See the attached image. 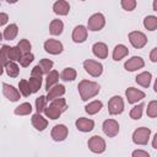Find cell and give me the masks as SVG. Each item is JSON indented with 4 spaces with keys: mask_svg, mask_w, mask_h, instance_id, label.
<instances>
[{
    "mask_svg": "<svg viewBox=\"0 0 157 157\" xmlns=\"http://www.w3.org/2000/svg\"><path fill=\"white\" fill-rule=\"evenodd\" d=\"M77 90H78V93H80V97L83 102L96 97L99 91H101V86L94 82V81H91V80H81L77 85Z\"/></svg>",
    "mask_w": 157,
    "mask_h": 157,
    "instance_id": "6da1fadb",
    "label": "cell"
},
{
    "mask_svg": "<svg viewBox=\"0 0 157 157\" xmlns=\"http://www.w3.org/2000/svg\"><path fill=\"white\" fill-rule=\"evenodd\" d=\"M150 137H151V129L146 128V126H140V128L135 129L132 132V136H131L132 142L139 146L147 145L150 141Z\"/></svg>",
    "mask_w": 157,
    "mask_h": 157,
    "instance_id": "7a4b0ae2",
    "label": "cell"
},
{
    "mask_svg": "<svg viewBox=\"0 0 157 157\" xmlns=\"http://www.w3.org/2000/svg\"><path fill=\"white\" fill-rule=\"evenodd\" d=\"M105 26V17L102 12H96L93 15H91L87 20V28L88 31L92 32H97L103 29Z\"/></svg>",
    "mask_w": 157,
    "mask_h": 157,
    "instance_id": "3957f363",
    "label": "cell"
},
{
    "mask_svg": "<svg viewBox=\"0 0 157 157\" xmlns=\"http://www.w3.org/2000/svg\"><path fill=\"white\" fill-rule=\"evenodd\" d=\"M87 147L91 152L93 153H97V155H101L105 151L107 148V145H105V140L99 136V135H93L88 139L87 141Z\"/></svg>",
    "mask_w": 157,
    "mask_h": 157,
    "instance_id": "277c9868",
    "label": "cell"
},
{
    "mask_svg": "<svg viewBox=\"0 0 157 157\" xmlns=\"http://www.w3.org/2000/svg\"><path fill=\"white\" fill-rule=\"evenodd\" d=\"M82 65H83L85 71L92 77H99L103 74V65L99 61H96L92 59H86Z\"/></svg>",
    "mask_w": 157,
    "mask_h": 157,
    "instance_id": "5b68a950",
    "label": "cell"
},
{
    "mask_svg": "<svg viewBox=\"0 0 157 157\" xmlns=\"http://www.w3.org/2000/svg\"><path fill=\"white\" fill-rule=\"evenodd\" d=\"M128 39L130 42V44L136 48V49H141L144 48L146 44H147V37L144 32L141 31H131L129 34H128Z\"/></svg>",
    "mask_w": 157,
    "mask_h": 157,
    "instance_id": "8992f818",
    "label": "cell"
},
{
    "mask_svg": "<svg viewBox=\"0 0 157 157\" xmlns=\"http://www.w3.org/2000/svg\"><path fill=\"white\" fill-rule=\"evenodd\" d=\"M124 112V99L120 96H113L108 101V113L110 115H119Z\"/></svg>",
    "mask_w": 157,
    "mask_h": 157,
    "instance_id": "52a82bcc",
    "label": "cell"
},
{
    "mask_svg": "<svg viewBox=\"0 0 157 157\" xmlns=\"http://www.w3.org/2000/svg\"><path fill=\"white\" fill-rule=\"evenodd\" d=\"M43 48L48 54H52V55H59L64 50L63 43L60 40H58V39H53V38L47 39L44 42V44H43Z\"/></svg>",
    "mask_w": 157,
    "mask_h": 157,
    "instance_id": "ba28073f",
    "label": "cell"
},
{
    "mask_svg": "<svg viewBox=\"0 0 157 157\" xmlns=\"http://www.w3.org/2000/svg\"><path fill=\"white\" fill-rule=\"evenodd\" d=\"M102 130L108 137H115L119 134L120 126L115 119H105L102 124Z\"/></svg>",
    "mask_w": 157,
    "mask_h": 157,
    "instance_id": "9c48e42d",
    "label": "cell"
},
{
    "mask_svg": "<svg viewBox=\"0 0 157 157\" xmlns=\"http://www.w3.org/2000/svg\"><path fill=\"white\" fill-rule=\"evenodd\" d=\"M69 135V129L64 124H56L53 126L50 131V136L55 142H61L64 141Z\"/></svg>",
    "mask_w": 157,
    "mask_h": 157,
    "instance_id": "30bf717a",
    "label": "cell"
},
{
    "mask_svg": "<svg viewBox=\"0 0 157 157\" xmlns=\"http://www.w3.org/2000/svg\"><path fill=\"white\" fill-rule=\"evenodd\" d=\"M125 97L128 99V103L129 104H135L140 101H142L146 94L144 91L139 90V88H135V87H129L125 90Z\"/></svg>",
    "mask_w": 157,
    "mask_h": 157,
    "instance_id": "8fae6325",
    "label": "cell"
},
{
    "mask_svg": "<svg viewBox=\"0 0 157 157\" xmlns=\"http://www.w3.org/2000/svg\"><path fill=\"white\" fill-rule=\"evenodd\" d=\"M2 94L10 102H17L22 96L18 88H15L12 85H9L6 82H2Z\"/></svg>",
    "mask_w": 157,
    "mask_h": 157,
    "instance_id": "7c38bea8",
    "label": "cell"
},
{
    "mask_svg": "<svg viewBox=\"0 0 157 157\" xmlns=\"http://www.w3.org/2000/svg\"><path fill=\"white\" fill-rule=\"evenodd\" d=\"M87 36H88V28L83 25H77L74 29H72V34H71V38H72V42L74 43H83L86 39H87Z\"/></svg>",
    "mask_w": 157,
    "mask_h": 157,
    "instance_id": "4fadbf2b",
    "label": "cell"
},
{
    "mask_svg": "<svg viewBox=\"0 0 157 157\" xmlns=\"http://www.w3.org/2000/svg\"><path fill=\"white\" fill-rule=\"evenodd\" d=\"M145 66V61L141 56H131L130 59H128L125 63H124V69L129 72H134V71H137L140 69H142Z\"/></svg>",
    "mask_w": 157,
    "mask_h": 157,
    "instance_id": "5bb4252c",
    "label": "cell"
},
{
    "mask_svg": "<svg viewBox=\"0 0 157 157\" xmlns=\"http://www.w3.org/2000/svg\"><path fill=\"white\" fill-rule=\"evenodd\" d=\"M31 123L33 125V128L37 130V131H44L48 126V120H47V117L44 118L42 115V113H34L32 114L31 117Z\"/></svg>",
    "mask_w": 157,
    "mask_h": 157,
    "instance_id": "9a60e30c",
    "label": "cell"
},
{
    "mask_svg": "<svg viewBox=\"0 0 157 157\" xmlns=\"http://www.w3.org/2000/svg\"><path fill=\"white\" fill-rule=\"evenodd\" d=\"M75 126H76V129H77L78 131H81V132H90V131H92L93 128H94V121H93L92 119L82 118V117H81V118L76 119Z\"/></svg>",
    "mask_w": 157,
    "mask_h": 157,
    "instance_id": "2e32d148",
    "label": "cell"
},
{
    "mask_svg": "<svg viewBox=\"0 0 157 157\" xmlns=\"http://www.w3.org/2000/svg\"><path fill=\"white\" fill-rule=\"evenodd\" d=\"M92 53L98 59H107L108 58V45L103 42H96L92 45Z\"/></svg>",
    "mask_w": 157,
    "mask_h": 157,
    "instance_id": "e0dca14e",
    "label": "cell"
},
{
    "mask_svg": "<svg viewBox=\"0 0 157 157\" xmlns=\"http://www.w3.org/2000/svg\"><path fill=\"white\" fill-rule=\"evenodd\" d=\"M53 12L58 16H66L70 12V4L66 0H58L53 4Z\"/></svg>",
    "mask_w": 157,
    "mask_h": 157,
    "instance_id": "ac0fdd59",
    "label": "cell"
},
{
    "mask_svg": "<svg viewBox=\"0 0 157 157\" xmlns=\"http://www.w3.org/2000/svg\"><path fill=\"white\" fill-rule=\"evenodd\" d=\"M65 92H66L65 86L64 85H60V83H56L49 91H47V99H48V102H50V101H53L55 98L63 97L65 94Z\"/></svg>",
    "mask_w": 157,
    "mask_h": 157,
    "instance_id": "d6986e66",
    "label": "cell"
},
{
    "mask_svg": "<svg viewBox=\"0 0 157 157\" xmlns=\"http://www.w3.org/2000/svg\"><path fill=\"white\" fill-rule=\"evenodd\" d=\"M18 34V26L16 23L7 25L2 31V38L5 40H13Z\"/></svg>",
    "mask_w": 157,
    "mask_h": 157,
    "instance_id": "ffe728a7",
    "label": "cell"
},
{
    "mask_svg": "<svg viewBox=\"0 0 157 157\" xmlns=\"http://www.w3.org/2000/svg\"><path fill=\"white\" fill-rule=\"evenodd\" d=\"M129 54V49L126 45L124 44H117L113 49V53H112V56H113V60L114 61H120L121 59H124L125 56H128Z\"/></svg>",
    "mask_w": 157,
    "mask_h": 157,
    "instance_id": "44dd1931",
    "label": "cell"
},
{
    "mask_svg": "<svg viewBox=\"0 0 157 157\" xmlns=\"http://www.w3.org/2000/svg\"><path fill=\"white\" fill-rule=\"evenodd\" d=\"M151 81H152V74L150 71H142L137 74V76L135 77V82L145 88H147L151 85Z\"/></svg>",
    "mask_w": 157,
    "mask_h": 157,
    "instance_id": "7402d4cb",
    "label": "cell"
},
{
    "mask_svg": "<svg viewBox=\"0 0 157 157\" xmlns=\"http://www.w3.org/2000/svg\"><path fill=\"white\" fill-rule=\"evenodd\" d=\"M64 31V22L59 18L52 20L49 23V33L52 36H60Z\"/></svg>",
    "mask_w": 157,
    "mask_h": 157,
    "instance_id": "603a6c76",
    "label": "cell"
},
{
    "mask_svg": "<svg viewBox=\"0 0 157 157\" xmlns=\"http://www.w3.org/2000/svg\"><path fill=\"white\" fill-rule=\"evenodd\" d=\"M102 108H103L102 101L94 99V101H92V102H88V103L85 105V112H86L88 115H94V114H97L98 112H101Z\"/></svg>",
    "mask_w": 157,
    "mask_h": 157,
    "instance_id": "cb8c5ba5",
    "label": "cell"
},
{
    "mask_svg": "<svg viewBox=\"0 0 157 157\" xmlns=\"http://www.w3.org/2000/svg\"><path fill=\"white\" fill-rule=\"evenodd\" d=\"M60 78V74L56 70H52L49 74H47V78H45V90L49 91L54 85H56L59 82Z\"/></svg>",
    "mask_w": 157,
    "mask_h": 157,
    "instance_id": "d4e9b609",
    "label": "cell"
},
{
    "mask_svg": "<svg viewBox=\"0 0 157 157\" xmlns=\"http://www.w3.org/2000/svg\"><path fill=\"white\" fill-rule=\"evenodd\" d=\"M4 70L7 74V76H10V77H17L20 74V66L17 65V61H12V60H10L5 65Z\"/></svg>",
    "mask_w": 157,
    "mask_h": 157,
    "instance_id": "484cf974",
    "label": "cell"
},
{
    "mask_svg": "<svg viewBox=\"0 0 157 157\" xmlns=\"http://www.w3.org/2000/svg\"><path fill=\"white\" fill-rule=\"evenodd\" d=\"M77 72L74 67H65L61 72H60V80L65 81V82H71L76 78Z\"/></svg>",
    "mask_w": 157,
    "mask_h": 157,
    "instance_id": "4316f807",
    "label": "cell"
},
{
    "mask_svg": "<svg viewBox=\"0 0 157 157\" xmlns=\"http://www.w3.org/2000/svg\"><path fill=\"white\" fill-rule=\"evenodd\" d=\"M33 110V107L31 103L28 102H25V103H21L20 105H17L15 109H13V113L15 115H29Z\"/></svg>",
    "mask_w": 157,
    "mask_h": 157,
    "instance_id": "83f0119b",
    "label": "cell"
},
{
    "mask_svg": "<svg viewBox=\"0 0 157 157\" xmlns=\"http://www.w3.org/2000/svg\"><path fill=\"white\" fill-rule=\"evenodd\" d=\"M61 110L60 109H58L56 107H54V105H52V104H49V105H47V108L44 109V115L47 117V118H49L50 120H56V119H59L60 118V115H61Z\"/></svg>",
    "mask_w": 157,
    "mask_h": 157,
    "instance_id": "f1b7e54d",
    "label": "cell"
},
{
    "mask_svg": "<svg viewBox=\"0 0 157 157\" xmlns=\"http://www.w3.org/2000/svg\"><path fill=\"white\" fill-rule=\"evenodd\" d=\"M7 55H9V60L20 61V59L22 58L23 53L21 52V49L18 48V45H15V47L7 45Z\"/></svg>",
    "mask_w": 157,
    "mask_h": 157,
    "instance_id": "f546056e",
    "label": "cell"
},
{
    "mask_svg": "<svg viewBox=\"0 0 157 157\" xmlns=\"http://www.w3.org/2000/svg\"><path fill=\"white\" fill-rule=\"evenodd\" d=\"M142 25L145 27V29L147 31H156L157 29V16H153V15H148L144 18L142 21Z\"/></svg>",
    "mask_w": 157,
    "mask_h": 157,
    "instance_id": "4dcf8cb0",
    "label": "cell"
},
{
    "mask_svg": "<svg viewBox=\"0 0 157 157\" xmlns=\"http://www.w3.org/2000/svg\"><path fill=\"white\" fill-rule=\"evenodd\" d=\"M144 108H145V104H144V103H139V104L134 105V107L131 108L130 113H129L130 118H131L132 120H139V119H141L142 113H144Z\"/></svg>",
    "mask_w": 157,
    "mask_h": 157,
    "instance_id": "1f68e13d",
    "label": "cell"
},
{
    "mask_svg": "<svg viewBox=\"0 0 157 157\" xmlns=\"http://www.w3.org/2000/svg\"><path fill=\"white\" fill-rule=\"evenodd\" d=\"M29 86L32 90V93H37L40 88H42V83H43V78L42 77H37V76H31L29 80Z\"/></svg>",
    "mask_w": 157,
    "mask_h": 157,
    "instance_id": "d6a6232c",
    "label": "cell"
},
{
    "mask_svg": "<svg viewBox=\"0 0 157 157\" xmlns=\"http://www.w3.org/2000/svg\"><path fill=\"white\" fill-rule=\"evenodd\" d=\"M18 90H20V92H21V94L23 97H29L32 94V90H31V86H29L28 80H20V82H18Z\"/></svg>",
    "mask_w": 157,
    "mask_h": 157,
    "instance_id": "836d02e7",
    "label": "cell"
},
{
    "mask_svg": "<svg viewBox=\"0 0 157 157\" xmlns=\"http://www.w3.org/2000/svg\"><path fill=\"white\" fill-rule=\"evenodd\" d=\"M39 66L42 67V70H43L44 75H47V74H49V72L53 70L54 63H53V60H50V59L43 58V59H40V60H39Z\"/></svg>",
    "mask_w": 157,
    "mask_h": 157,
    "instance_id": "e575fe53",
    "label": "cell"
},
{
    "mask_svg": "<svg viewBox=\"0 0 157 157\" xmlns=\"http://www.w3.org/2000/svg\"><path fill=\"white\" fill-rule=\"evenodd\" d=\"M47 96H39L36 98V110L38 113H44V109L47 108Z\"/></svg>",
    "mask_w": 157,
    "mask_h": 157,
    "instance_id": "d590c367",
    "label": "cell"
},
{
    "mask_svg": "<svg viewBox=\"0 0 157 157\" xmlns=\"http://www.w3.org/2000/svg\"><path fill=\"white\" fill-rule=\"evenodd\" d=\"M50 104L56 107L58 109H60L61 112H65L67 109V103H66V99L63 98V97H59V98H55L53 101H50Z\"/></svg>",
    "mask_w": 157,
    "mask_h": 157,
    "instance_id": "8d00e7d4",
    "label": "cell"
},
{
    "mask_svg": "<svg viewBox=\"0 0 157 157\" xmlns=\"http://www.w3.org/2000/svg\"><path fill=\"white\" fill-rule=\"evenodd\" d=\"M120 6L123 7V10L125 11H134L137 6V1L136 0H120Z\"/></svg>",
    "mask_w": 157,
    "mask_h": 157,
    "instance_id": "74e56055",
    "label": "cell"
},
{
    "mask_svg": "<svg viewBox=\"0 0 157 157\" xmlns=\"http://www.w3.org/2000/svg\"><path fill=\"white\" fill-rule=\"evenodd\" d=\"M146 114L148 118H157V101H151L147 104Z\"/></svg>",
    "mask_w": 157,
    "mask_h": 157,
    "instance_id": "f35d334b",
    "label": "cell"
},
{
    "mask_svg": "<svg viewBox=\"0 0 157 157\" xmlns=\"http://www.w3.org/2000/svg\"><path fill=\"white\" fill-rule=\"evenodd\" d=\"M33 60H34V55L32 53H26V54L22 55V58L20 59L18 63L22 67H27V66H29V64L33 63Z\"/></svg>",
    "mask_w": 157,
    "mask_h": 157,
    "instance_id": "ab89813d",
    "label": "cell"
},
{
    "mask_svg": "<svg viewBox=\"0 0 157 157\" xmlns=\"http://www.w3.org/2000/svg\"><path fill=\"white\" fill-rule=\"evenodd\" d=\"M17 45H18V48L21 49V52H22L23 54H26V53H31L32 44H31V42H29L28 39L22 38V39H21V40L17 43Z\"/></svg>",
    "mask_w": 157,
    "mask_h": 157,
    "instance_id": "60d3db41",
    "label": "cell"
},
{
    "mask_svg": "<svg viewBox=\"0 0 157 157\" xmlns=\"http://www.w3.org/2000/svg\"><path fill=\"white\" fill-rule=\"evenodd\" d=\"M44 72L42 70V67L39 66V64H37L36 66H33L32 71H31V76H37V77H43Z\"/></svg>",
    "mask_w": 157,
    "mask_h": 157,
    "instance_id": "b9f144b4",
    "label": "cell"
},
{
    "mask_svg": "<svg viewBox=\"0 0 157 157\" xmlns=\"http://www.w3.org/2000/svg\"><path fill=\"white\" fill-rule=\"evenodd\" d=\"M131 156L132 157H148L150 153L147 151H144V150H135L131 152Z\"/></svg>",
    "mask_w": 157,
    "mask_h": 157,
    "instance_id": "7bdbcfd3",
    "label": "cell"
},
{
    "mask_svg": "<svg viewBox=\"0 0 157 157\" xmlns=\"http://www.w3.org/2000/svg\"><path fill=\"white\" fill-rule=\"evenodd\" d=\"M9 21V15L5 12H0V26L4 27Z\"/></svg>",
    "mask_w": 157,
    "mask_h": 157,
    "instance_id": "ee69618b",
    "label": "cell"
},
{
    "mask_svg": "<svg viewBox=\"0 0 157 157\" xmlns=\"http://www.w3.org/2000/svg\"><path fill=\"white\" fill-rule=\"evenodd\" d=\"M150 60L152 63H157V47H155L151 52H150Z\"/></svg>",
    "mask_w": 157,
    "mask_h": 157,
    "instance_id": "f6af8a7d",
    "label": "cell"
},
{
    "mask_svg": "<svg viewBox=\"0 0 157 157\" xmlns=\"http://www.w3.org/2000/svg\"><path fill=\"white\" fill-rule=\"evenodd\" d=\"M152 147L155 150H157V132L153 135V139H152Z\"/></svg>",
    "mask_w": 157,
    "mask_h": 157,
    "instance_id": "bcb514c9",
    "label": "cell"
},
{
    "mask_svg": "<svg viewBox=\"0 0 157 157\" xmlns=\"http://www.w3.org/2000/svg\"><path fill=\"white\" fill-rule=\"evenodd\" d=\"M152 10L157 12V0H153V2H152Z\"/></svg>",
    "mask_w": 157,
    "mask_h": 157,
    "instance_id": "7dc6e473",
    "label": "cell"
},
{
    "mask_svg": "<svg viewBox=\"0 0 157 157\" xmlns=\"http://www.w3.org/2000/svg\"><path fill=\"white\" fill-rule=\"evenodd\" d=\"M153 91L157 93V78L155 80V83H153Z\"/></svg>",
    "mask_w": 157,
    "mask_h": 157,
    "instance_id": "c3c4849f",
    "label": "cell"
},
{
    "mask_svg": "<svg viewBox=\"0 0 157 157\" xmlns=\"http://www.w3.org/2000/svg\"><path fill=\"white\" fill-rule=\"evenodd\" d=\"M6 2H9V4H16L18 0H5Z\"/></svg>",
    "mask_w": 157,
    "mask_h": 157,
    "instance_id": "681fc988",
    "label": "cell"
},
{
    "mask_svg": "<svg viewBox=\"0 0 157 157\" xmlns=\"http://www.w3.org/2000/svg\"><path fill=\"white\" fill-rule=\"evenodd\" d=\"M80 1H85V0H80Z\"/></svg>",
    "mask_w": 157,
    "mask_h": 157,
    "instance_id": "f907efd6",
    "label": "cell"
}]
</instances>
